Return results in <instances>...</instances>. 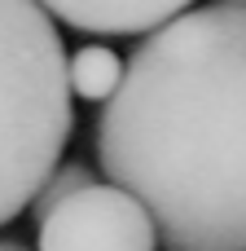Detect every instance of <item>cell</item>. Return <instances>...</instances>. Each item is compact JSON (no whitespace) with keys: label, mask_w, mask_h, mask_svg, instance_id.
<instances>
[{"label":"cell","mask_w":246,"mask_h":251,"mask_svg":"<svg viewBox=\"0 0 246 251\" xmlns=\"http://www.w3.org/2000/svg\"><path fill=\"white\" fill-rule=\"evenodd\" d=\"M97 163L167 251H246V4L189 9L136 44Z\"/></svg>","instance_id":"cell-1"},{"label":"cell","mask_w":246,"mask_h":251,"mask_svg":"<svg viewBox=\"0 0 246 251\" xmlns=\"http://www.w3.org/2000/svg\"><path fill=\"white\" fill-rule=\"evenodd\" d=\"M75 128L66 49L35 0H0V225L31 207Z\"/></svg>","instance_id":"cell-2"},{"label":"cell","mask_w":246,"mask_h":251,"mask_svg":"<svg viewBox=\"0 0 246 251\" xmlns=\"http://www.w3.org/2000/svg\"><path fill=\"white\" fill-rule=\"evenodd\" d=\"M35 251H158V229L128 190L92 181L40 221Z\"/></svg>","instance_id":"cell-3"},{"label":"cell","mask_w":246,"mask_h":251,"mask_svg":"<svg viewBox=\"0 0 246 251\" xmlns=\"http://www.w3.org/2000/svg\"><path fill=\"white\" fill-rule=\"evenodd\" d=\"M48 18L92 35H145L189 13L194 0H35Z\"/></svg>","instance_id":"cell-4"},{"label":"cell","mask_w":246,"mask_h":251,"mask_svg":"<svg viewBox=\"0 0 246 251\" xmlns=\"http://www.w3.org/2000/svg\"><path fill=\"white\" fill-rule=\"evenodd\" d=\"M66 79H70V97L106 106L123 84V57L106 44H84L66 57Z\"/></svg>","instance_id":"cell-5"},{"label":"cell","mask_w":246,"mask_h":251,"mask_svg":"<svg viewBox=\"0 0 246 251\" xmlns=\"http://www.w3.org/2000/svg\"><path fill=\"white\" fill-rule=\"evenodd\" d=\"M84 185H92V172H88V163H57L53 172H48V181L40 185V194L31 199V216H35V225L57 207V203H66L70 194H79Z\"/></svg>","instance_id":"cell-6"},{"label":"cell","mask_w":246,"mask_h":251,"mask_svg":"<svg viewBox=\"0 0 246 251\" xmlns=\"http://www.w3.org/2000/svg\"><path fill=\"white\" fill-rule=\"evenodd\" d=\"M0 251H31V247H22V243H13V238H0Z\"/></svg>","instance_id":"cell-7"},{"label":"cell","mask_w":246,"mask_h":251,"mask_svg":"<svg viewBox=\"0 0 246 251\" xmlns=\"http://www.w3.org/2000/svg\"><path fill=\"white\" fill-rule=\"evenodd\" d=\"M216 4H246V0H216Z\"/></svg>","instance_id":"cell-8"}]
</instances>
